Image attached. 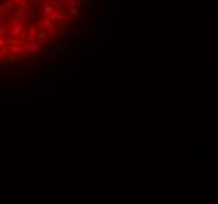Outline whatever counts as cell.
I'll return each mask as SVG.
<instances>
[{
    "label": "cell",
    "mask_w": 218,
    "mask_h": 204,
    "mask_svg": "<svg viewBox=\"0 0 218 204\" xmlns=\"http://www.w3.org/2000/svg\"><path fill=\"white\" fill-rule=\"evenodd\" d=\"M38 3H39V0H30V3H28V10H30V11H33L35 8L38 6Z\"/></svg>",
    "instance_id": "cell-11"
},
{
    "label": "cell",
    "mask_w": 218,
    "mask_h": 204,
    "mask_svg": "<svg viewBox=\"0 0 218 204\" xmlns=\"http://www.w3.org/2000/svg\"><path fill=\"white\" fill-rule=\"evenodd\" d=\"M5 5H6V10H8V13H6V16H8V14L11 13V10H14V6H16V5H14L13 0H6Z\"/></svg>",
    "instance_id": "cell-9"
},
{
    "label": "cell",
    "mask_w": 218,
    "mask_h": 204,
    "mask_svg": "<svg viewBox=\"0 0 218 204\" xmlns=\"http://www.w3.org/2000/svg\"><path fill=\"white\" fill-rule=\"evenodd\" d=\"M13 2H14V5H16V3H19V2H21V0H13Z\"/></svg>",
    "instance_id": "cell-20"
},
{
    "label": "cell",
    "mask_w": 218,
    "mask_h": 204,
    "mask_svg": "<svg viewBox=\"0 0 218 204\" xmlns=\"http://www.w3.org/2000/svg\"><path fill=\"white\" fill-rule=\"evenodd\" d=\"M39 46H50L52 44V39H50V36H47V38H43V39H39V43H38Z\"/></svg>",
    "instance_id": "cell-10"
},
{
    "label": "cell",
    "mask_w": 218,
    "mask_h": 204,
    "mask_svg": "<svg viewBox=\"0 0 218 204\" xmlns=\"http://www.w3.org/2000/svg\"><path fill=\"white\" fill-rule=\"evenodd\" d=\"M14 10H16V16H17V21L19 22H27L30 19V16H28V10H27V6H14Z\"/></svg>",
    "instance_id": "cell-3"
},
{
    "label": "cell",
    "mask_w": 218,
    "mask_h": 204,
    "mask_svg": "<svg viewBox=\"0 0 218 204\" xmlns=\"http://www.w3.org/2000/svg\"><path fill=\"white\" fill-rule=\"evenodd\" d=\"M52 11H53V6H52V2L43 6V14H46V16H49V14H50Z\"/></svg>",
    "instance_id": "cell-8"
},
{
    "label": "cell",
    "mask_w": 218,
    "mask_h": 204,
    "mask_svg": "<svg viewBox=\"0 0 218 204\" xmlns=\"http://www.w3.org/2000/svg\"><path fill=\"white\" fill-rule=\"evenodd\" d=\"M65 16H66V6L61 5V6L58 8V10H53V11L49 14V18H50V21L57 22V21H63V19H65Z\"/></svg>",
    "instance_id": "cell-2"
},
{
    "label": "cell",
    "mask_w": 218,
    "mask_h": 204,
    "mask_svg": "<svg viewBox=\"0 0 218 204\" xmlns=\"http://www.w3.org/2000/svg\"><path fill=\"white\" fill-rule=\"evenodd\" d=\"M65 18H66V21H68V22H75V16H74V14H69V16H65Z\"/></svg>",
    "instance_id": "cell-13"
},
{
    "label": "cell",
    "mask_w": 218,
    "mask_h": 204,
    "mask_svg": "<svg viewBox=\"0 0 218 204\" xmlns=\"http://www.w3.org/2000/svg\"><path fill=\"white\" fill-rule=\"evenodd\" d=\"M38 27H39V28H46V30L49 31V36H50L52 30L57 27V24L53 22V21H50L49 16H46V18H39V22H38Z\"/></svg>",
    "instance_id": "cell-1"
},
{
    "label": "cell",
    "mask_w": 218,
    "mask_h": 204,
    "mask_svg": "<svg viewBox=\"0 0 218 204\" xmlns=\"http://www.w3.org/2000/svg\"><path fill=\"white\" fill-rule=\"evenodd\" d=\"M10 52L11 53H24V49H22V46L21 44H13L11 47H10Z\"/></svg>",
    "instance_id": "cell-6"
},
{
    "label": "cell",
    "mask_w": 218,
    "mask_h": 204,
    "mask_svg": "<svg viewBox=\"0 0 218 204\" xmlns=\"http://www.w3.org/2000/svg\"><path fill=\"white\" fill-rule=\"evenodd\" d=\"M94 27H96V28L100 27V18H99V16H96V24H94Z\"/></svg>",
    "instance_id": "cell-16"
},
{
    "label": "cell",
    "mask_w": 218,
    "mask_h": 204,
    "mask_svg": "<svg viewBox=\"0 0 218 204\" xmlns=\"http://www.w3.org/2000/svg\"><path fill=\"white\" fill-rule=\"evenodd\" d=\"M47 36H49V31L46 30V28H39V30L36 31V38H38V39H43V38H47Z\"/></svg>",
    "instance_id": "cell-7"
},
{
    "label": "cell",
    "mask_w": 218,
    "mask_h": 204,
    "mask_svg": "<svg viewBox=\"0 0 218 204\" xmlns=\"http://www.w3.org/2000/svg\"><path fill=\"white\" fill-rule=\"evenodd\" d=\"M0 47H2V49L5 47V44H3V38H2V36H0Z\"/></svg>",
    "instance_id": "cell-19"
},
{
    "label": "cell",
    "mask_w": 218,
    "mask_h": 204,
    "mask_svg": "<svg viewBox=\"0 0 218 204\" xmlns=\"http://www.w3.org/2000/svg\"><path fill=\"white\" fill-rule=\"evenodd\" d=\"M69 13H71V14H74V16H79V13H80V6L69 8Z\"/></svg>",
    "instance_id": "cell-12"
},
{
    "label": "cell",
    "mask_w": 218,
    "mask_h": 204,
    "mask_svg": "<svg viewBox=\"0 0 218 204\" xmlns=\"http://www.w3.org/2000/svg\"><path fill=\"white\" fill-rule=\"evenodd\" d=\"M5 31H6V27H0V36H2Z\"/></svg>",
    "instance_id": "cell-18"
},
{
    "label": "cell",
    "mask_w": 218,
    "mask_h": 204,
    "mask_svg": "<svg viewBox=\"0 0 218 204\" xmlns=\"http://www.w3.org/2000/svg\"><path fill=\"white\" fill-rule=\"evenodd\" d=\"M21 46H22V49H24V52H25L27 55H28V53H36L38 50H39V47H41L36 41H35V43H25V41H22Z\"/></svg>",
    "instance_id": "cell-4"
},
{
    "label": "cell",
    "mask_w": 218,
    "mask_h": 204,
    "mask_svg": "<svg viewBox=\"0 0 218 204\" xmlns=\"http://www.w3.org/2000/svg\"><path fill=\"white\" fill-rule=\"evenodd\" d=\"M66 2H68V0H66Z\"/></svg>",
    "instance_id": "cell-21"
},
{
    "label": "cell",
    "mask_w": 218,
    "mask_h": 204,
    "mask_svg": "<svg viewBox=\"0 0 218 204\" xmlns=\"http://www.w3.org/2000/svg\"><path fill=\"white\" fill-rule=\"evenodd\" d=\"M47 3H50V0H39V3H38V5L44 6V5H47Z\"/></svg>",
    "instance_id": "cell-17"
},
{
    "label": "cell",
    "mask_w": 218,
    "mask_h": 204,
    "mask_svg": "<svg viewBox=\"0 0 218 204\" xmlns=\"http://www.w3.org/2000/svg\"><path fill=\"white\" fill-rule=\"evenodd\" d=\"M55 50H57V49H55V46H49L47 49H46V52H47V53H49V52H55Z\"/></svg>",
    "instance_id": "cell-15"
},
{
    "label": "cell",
    "mask_w": 218,
    "mask_h": 204,
    "mask_svg": "<svg viewBox=\"0 0 218 204\" xmlns=\"http://www.w3.org/2000/svg\"><path fill=\"white\" fill-rule=\"evenodd\" d=\"M22 30H24V28H22V25H21V24L19 22H14V25H13V28H11V38H14V36H17L19 33H21V31Z\"/></svg>",
    "instance_id": "cell-5"
},
{
    "label": "cell",
    "mask_w": 218,
    "mask_h": 204,
    "mask_svg": "<svg viewBox=\"0 0 218 204\" xmlns=\"http://www.w3.org/2000/svg\"><path fill=\"white\" fill-rule=\"evenodd\" d=\"M74 65H79V57L72 58V61H69V66H74Z\"/></svg>",
    "instance_id": "cell-14"
}]
</instances>
